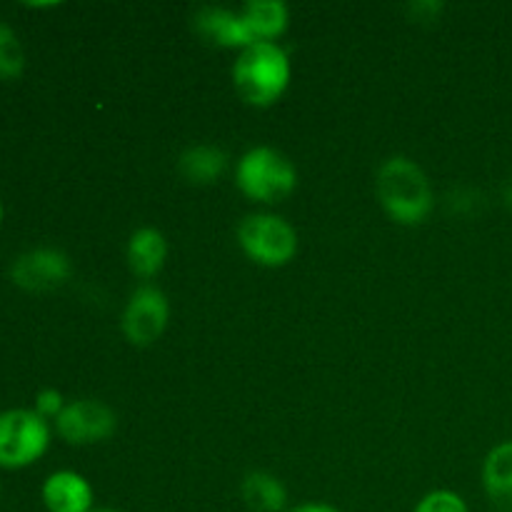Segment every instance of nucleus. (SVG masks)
Returning a JSON list of instances; mask_svg holds the SVG:
<instances>
[{
	"instance_id": "nucleus-1",
	"label": "nucleus",
	"mask_w": 512,
	"mask_h": 512,
	"mask_svg": "<svg viewBox=\"0 0 512 512\" xmlns=\"http://www.w3.org/2000/svg\"><path fill=\"white\" fill-rule=\"evenodd\" d=\"M375 198L393 223L423 225L435 208L428 173L415 160L393 155L375 173Z\"/></svg>"
},
{
	"instance_id": "nucleus-2",
	"label": "nucleus",
	"mask_w": 512,
	"mask_h": 512,
	"mask_svg": "<svg viewBox=\"0 0 512 512\" xmlns=\"http://www.w3.org/2000/svg\"><path fill=\"white\" fill-rule=\"evenodd\" d=\"M290 75L293 65L288 50L268 40L243 48L233 63L235 93L253 108H270L278 103L288 90Z\"/></svg>"
},
{
	"instance_id": "nucleus-3",
	"label": "nucleus",
	"mask_w": 512,
	"mask_h": 512,
	"mask_svg": "<svg viewBox=\"0 0 512 512\" xmlns=\"http://www.w3.org/2000/svg\"><path fill=\"white\" fill-rule=\"evenodd\" d=\"M235 185L245 198L273 205L290 198L298 188V168L293 160L270 145H255L240 155L235 165Z\"/></svg>"
},
{
	"instance_id": "nucleus-4",
	"label": "nucleus",
	"mask_w": 512,
	"mask_h": 512,
	"mask_svg": "<svg viewBox=\"0 0 512 512\" xmlns=\"http://www.w3.org/2000/svg\"><path fill=\"white\" fill-rule=\"evenodd\" d=\"M238 245L253 263L283 268L298 255V230L275 213H253L238 225Z\"/></svg>"
},
{
	"instance_id": "nucleus-5",
	"label": "nucleus",
	"mask_w": 512,
	"mask_h": 512,
	"mask_svg": "<svg viewBox=\"0 0 512 512\" xmlns=\"http://www.w3.org/2000/svg\"><path fill=\"white\" fill-rule=\"evenodd\" d=\"M50 445L48 420L35 410L13 408L0 413V468H28Z\"/></svg>"
},
{
	"instance_id": "nucleus-6",
	"label": "nucleus",
	"mask_w": 512,
	"mask_h": 512,
	"mask_svg": "<svg viewBox=\"0 0 512 512\" xmlns=\"http://www.w3.org/2000/svg\"><path fill=\"white\" fill-rule=\"evenodd\" d=\"M170 323L168 295L155 285H140L130 293L120 318L125 340L135 348H150L163 338Z\"/></svg>"
},
{
	"instance_id": "nucleus-7",
	"label": "nucleus",
	"mask_w": 512,
	"mask_h": 512,
	"mask_svg": "<svg viewBox=\"0 0 512 512\" xmlns=\"http://www.w3.org/2000/svg\"><path fill=\"white\" fill-rule=\"evenodd\" d=\"M118 430V415L108 403L95 398H80L65 405L55 420V433L68 445H98L113 438Z\"/></svg>"
},
{
	"instance_id": "nucleus-8",
	"label": "nucleus",
	"mask_w": 512,
	"mask_h": 512,
	"mask_svg": "<svg viewBox=\"0 0 512 512\" xmlns=\"http://www.w3.org/2000/svg\"><path fill=\"white\" fill-rule=\"evenodd\" d=\"M73 263L58 248H35L18 255L10 265V280L28 293H48L68 283Z\"/></svg>"
},
{
	"instance_id": "nucleus-9",
	"label": "nucleus",
	"mask_w": 512,
	"mask_h": 512,
	"mask_svg": "<svg viewBox=\"0 0 512 512\" xmlns=\"http://www.w3.org/2000/svg\"><path fill=\"white\" fill-rule=\"evenodd\" d=\"M40 498L48 512H93L95 493L88 478L75 470H58L48 475L43 483Z\"/></svg>"
},
{
	"instance_id": "nucleus-10",
	"label": "nucleus",
	"mask_w": 512,
	"mask_h": 512,
	"mask_svg": "<svg viewBox=\"0 0 512 512\" xmlns=\"http://www.w3.org/2000/svg\"><path fill=\"white\" fill-rule=\"evenodd\" d=\"M193 25L195 30H198L200 38L218 45V48H233L240 53L243 48L253 45V38H250L243 18H240V10L205 5V8H200L198 13H195Z\"/></svg>"
},
{
	"instance_id": "nucleus-11",
	"label": "nucleus",
	"mask_w": 512,
	"mask_h": 512,
	"mask_svg": "<svg viewBox=\"0 0 512 512\" xmlns=\"http://www.w3.org/2000/svg\"><path fill=\"white\" fill-rule=\"evenodd\" d=\"M125 258H128V268L135 278H155L168 260V240H165L163 230L153 228V225L133 230L128 248H125Z\"/></svg>"
},
{
	"instance_id": "nucleus-12",
	"label": "nucleus",
	"mask_w": 512,
	"mask_h": 512,
	"mask_svg": "<svg viewBox=\"0 0 512 512\" xmlns=\"http://www.w3.org/2000/svg\"><path fill=\"white\" fill-rule=\"evenodd\" d=\"M240 18H243L253 43L258 40L278 43V38L290 25V8L283 0H248L240 8Z\"/></svg>"
},
{
	"instance_id": "nucleus-13",
	"label": "nucleus",
	"mask_w": 512,
	"mask_h": 512,
	"mask_svg": "<svg viewBox=\"0 0 512 512\" xmlns=\"http://www.w3.org/2000/svg\"><path fill=\"white\" fill-rule=\"evenodd\" d=\"M483 488L500 512H512V440L495 445L483 463Z\"/></svg>"
},
{
	"instance_id": "nucleus-14",
	"label": "nucleus",
	"mask_w": 512,
	"mask_h": 512,
	"mask_svg": "<svg viewBox=\"0 0 512 512\" xmlns=\"http://www.w3.org/2000/svg\"><path fill=\"white\" fill-rule=\"evenodd\" d=\"M228 170V155L218 145H190L178 155V173L190 185H213Z\"/></svg>"
},
{
	"instance_id": "nucleus-15",
	"label": "nucleus",
	"mask_w": 512,
	"mask_h": 512,
	"mask_svg": "<svg viewBox=\"0 0 512 512\" xmlns=\"http://www.w3.org/2000/svg\"><path fill=\"white\" fill-rule=\"evenodd\" d=\"M240 498L253 512H288V490L283 480L265 470H253L240 483Z\"/></svg>"
},
{
	"instance_id": "nucleus-16",
	"label": "nucleus",
	"mask_w": 512,
	"mask_h": 512,
	"mask_svg": "<svg viewBox=\"0 0 512 512\" xmlns=\"http://www.w3.org/2000/svg\"><path fill=\"white\" fill-rule=\"evenodd\" d=\"M25 70V50L18 33L0 20V78L15 80Z\"/></svg>"
},
{
	"instance_id": "nucleus-17",
	"label": "nucleus",
	"mask_w": 512,
	"mask_h": 512,
	"mask_svg": "<svg viewBox=\"0 0 512 512\" xmlns=\"http://www.w3.org/2000/svg\"><path fill=\"white\" fill-rule=\"evenodd\" d=\"M413 512H470V508L463 495L453 493V490H430L418 500Z\"/></svg>"
},
{
	"instance_id": "nucleus-18",
	"label": "nucleus",
	"mask_w": 512,
	"mask_h": 512,
	"mask_svg": "<svg viewBox=\"0 0 512 512\" xmlns=\"http://www.w3.org/2000/svg\"><path fill=\"white\" fill-rule=\"evenodd\" d=\"M65 398H63V393H60V390H55V388H45V390H40L38 395H35V413L40 415V418L43 420H58V415L63 413L65 410Z\"/></svg>"
},
{
	"instance_id": "nucleus-19",
	"label": "nucleus",
	"mask_w": 512,
	"mask_h": 512,
	"mask_svg": "<svg viewBox=\"0 0 512 512\" xmlns=\"http://www.w3.org/2000/svg\"><path fill=\"white\" fill-rule=\"evenodd\" d=\"M288 512H340V510L328 503H303L298 505V508H290Z\"/></svg>"
},
{
	"instance_id": "nucleus-20",
	"label": "nucleus",
	"mask_w": 512,
	"mask_h": 512,
	"mask_svg": "<svg viewBox=\"0 0 512 512\" xmlns=\"http://www.w3.org/2000/svg\"><path fill=\"white\" fill-rule=\"evenodd\" d=\"M93 512H120V510H113V508H98V510H93Z\"/></svg>"
},
{
	"instance_id": "nucleus-21",
	"label": "nucleus",
	"mask_w": 512,
	"mask_h": 512,
	"mask_svg": "<svg viewBox=\"0 0 512 512\" xmlns=\"http://www.w3.org/2000/svg\"><path fill=\"white\" fill-rule=\"evenodd\" d=\"M505 198H508V203L512 205V185L508 188V195H505Z\"/></svg>"
},
{
	"instance_id": "nucleus-22",
	"label": "nucleus",
	"mask_w": 512,
	"mask_h": 512,
	"mask_svg": "<svg viewBox=\"0 0 512 512\" xmlns=\"http://www.w3.org/2000/svg\"><path fill=\"white\" fill-rule=\"evenodd\" d=\"M0 223H3V203H0Z\"/></svg>"
}]
</instances>
